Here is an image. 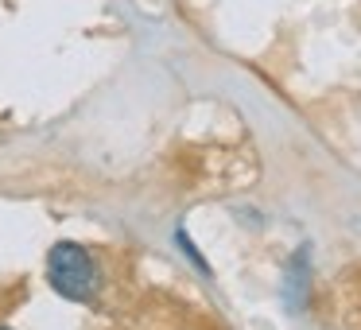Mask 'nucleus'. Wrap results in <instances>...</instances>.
<instances>
[{"mask_svg": "<svg viewBox=\"0 0 361 330\" xmlns=\"http://www.w3.org/2000/svg\"><path fill=\"white\" fill-rule=\"evenodd\" d=\"M47 283L71 303H94L102 291V268L90 249L74 241H59L47 252Z\"/></svg>", "mask_w": 361, "mask_h": 330, "instance_id": "obj_1", "label": "nucleus"}, {"mask_svg": "<svg viewBox=\"0 0 361 330\" xmlns=\"http://www.w3.org/2000/svg\"><path fill=\"white\" fill-rule=\"evenodd\" d=\"M307 295H311V264H307V249H299L288 260V276H283V303H288V311H303Z\"/></svg>", "mask_w": 361, "mask_h": 330, "instance_id": "obj_2", "label": "nucleus"}, {"mask_svg": "<svg viewBox=\"0 0 361 330\" xmlns=\"http://www.w3.org/2000/svg\"><path fill=\"white\" fill-rule=\"evenodd\" d=\"M175 241H179V245H183V252H187V257L195 260V268H198V272H210V264H206V260L198 257V249H195V245L187 241V233H183V229H179V233H175Z\"/></svg>", "mask_w": 361, "mask_h": 330, "instance_id": "obj_3", "label": "nucleus"}, {"mask_svg": "<svg viewBox=\"0 0 361 330\" xmlns=\"http://www.w3.org/2000/svg\"><path fill=\"white\" fill-rule=\"evenodd\" d=\"M0 330H12V326H4V322H0Z\"/></svg>", "mask_w": 361, "mask_h": 330, "instance_id": "obj_4", "label": "nucleus"}]
</instances>
